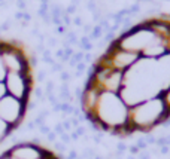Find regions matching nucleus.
Listing matches in <instances>:
<instances>
[{
    "mask_svg": "<svg viewBox=\"0 0 170 159\" xmlns=\"http://www.w3.org/2000/svg\"><path fill=\"white\" fill-rule=\"evenodd\" d=\"M169 116L170 112L164 101L160 95H155L131 106L128 112V125L133 132H148L158 125H163Z\"/></svg>",
    "mask_w": 170,
    "mask_h": 159,
    "instance_id": "2",
    "label": "nucleus"
},
{
    "mask_svg": "<svg viewBox=\"0 0 170 159\" xmlns=\"http://www.w3.org/2000/svg\"><path fill=\"white\" fill-rule=\"evenodd\" d=\"M158 95L161 97V100L164 101V104H166L167 110L170 112V82H169V85H167L166 88H163V91H161Z\"/></svg>",
    "mask_w": 170,
    "mask_h": 159,
    "instance_id": "6",
    "label": "nucleus"
},
{
    "mask_svg": "<svg viewBox=\"0 0 170 159\" xmlns=\"http://www.w3.org/2000/svg\"><path fill=\"white\" fill-rule=\"evenodd\" d=\"M15 20H16V21H21V20H23V12H21V11L15 14Z\"/></svg>",
    "mask_w": 170,
    "mask_h": 159,
    "instance_id": "12",
    "label": "nucleus"
},
{
    "mask_svg": "<svg viewBox=\"0 0 170 159\" xmlns=\"http://www.w3.org/2000/svg\"><path fill=\"white\" fill-rule=\"evenodd\" d=\"M166 55H169L167 42L163 40V39H158L142 52L140 58L142 60H149V61H158L161 58H164Z\"/></svg>",
    "mask_w": 170,
    "mask_h": 159,
    "instance_id": "5",
    "label": "nucleus"
},
{
    "mask_svg": "<svg viewBox=\"0 0 170 159\" xmlns=\"http://www.w3.org/2000/svg\"><path fill=\"white\" fill-rule=\"evenodd\" d=\"M128 150H130V153H131L133 156H134V155H139V152H140L137 146H131V147H128Z\"/></svg>",
    "mask_w": 170,
    "mask_h": 159,
    "instance_id": "11",
    "label": "nucleus"
},
{
    "mask_svg": "<svg viewBox=\"0 0 170 159\" xmlns=\"http://www.w3.org/2000/svg\"><path fill=\"white\" fill-rule=\"evenodd\" d=\"M72 24L78 25V27H82V18H81V16H75V18L72 20Z\"/></svg>",
    "mask_w": 170,
    "mask_h": 159,
    "instance_id": "8",
    "label": "nucleus"
},
{
    "mask_svg": "<svg viewBox=\"0 0 170 159\" xmlns=\"http://www.w3.org/2000/svg\"><path fill=\"white\" fill-rule=\"evenodd\" d=\"M167 49H169V52H170V37L167 39Z\"/></svg>",
    "mask_w": 170,
    "mask_h": 159,
    "instance_id": "14",
    "label": "nucleus"
},
{
    "mask_svg": "<svg viewBox=\"0 0 170 159\" xmlns=\"http://www.w3.org/2000/svg\"><path fill=\"white\" fill-rule=\"evenodd\" d=\"M11 25H12V22H11V20H6L2 25H0V30L2 31H6V30H9L11 28Z\"/></svg>",
    "mask_w": 170,
    "mask_h": 159,
    "instance_id": "7",
    "label": "nucleus"
},
{
    "mask_svg": "<svg viewBox=\"0 0 170 159\" xmlns=\"http://www.w3.org/2000/svg\"><path fill=\"white\" fill-rule=\"evenodd\" d=\"M3 45L5 40H0V52ZM31 89V79L27 72L8 68L0 55V144L23 122L30 104Z\"/></svg>",
    "mask_w": 170,
    "mask_h": 159,
    "instance_id": "1",
    "label": "nucleus"
},
{
    "mask_svg": "<svg viewBox=\"0 0 170 159\" xmlns=\"http://www.w3.org/2000/svg\"><path fill=\"white\" fill-rule=\"evenodd\" d=\"M16 2H27V0H16Z\"/></svg>",
    "mask_w": 170,
    "mask_h": 159,
    "instance_id": "16",
    "label": "nucleus"
},
{
    "mask_svg": "<svg viewBox=\"0 0 170 159\" xmlns=\"http://www.w3.org/2000/svg\"><path fill=\"white\" fill-rule=\"evenodd\" d=\"M169 147H170V146H169Z\"/></svg>",
    "mask_w": 170,
    "mask_h": 159,
    "instance_id": "19",
    "label": "nucleus"
},
{
    "mask_svg": "<svg viewBox=\"0 0 170 159\" xmlns=\"http://www.w3.org/2000/svg\"><path fill=\"white\" fill-rule=\"evenodd\" d=\"M140 55L134 54V52L125 51L122 48H119L115 42H112L107 51L102 55V58L98 60V63L109 67L112 70H118V72L127 73L131 67H134L139 61H140Z\"/></svg>",
    "mask_w": 170,
    "mask_h": 159,
    "instance_id": "3",
    "label": "nucleus"
},
{
    "mask_svg": "<svg viewBox=\"0 0 170 159\" xmlns=\"http://www.w3.org/2000/svg\"><path fill=\"white\" fill-rule=\"evenodd\" d=\"M84 134V128H79L78 129V135H82Z\"/></svg>",
    "mask_w": 170,
    "mask_h": 159,
    "instance_id": "13",
    "label": "nucleus"
},
{
    "mask_svg": "<svg viewBox=\"0 0 170 159\" xmlns=\"http://www.w3.org/2000/svg\"><path fill=\"white\" fill-rule=\"evenodd\" d=\"M0 159H60L55 153L45 149L39 143H20L0 155Z\"/></svg>",
    "mask_w": 170,
    "mask_h": 159,
    "instance_id": "4",
    "label": "nucleus"
},
{
    "mask_svg": "<svg viewBox=\"0 0 170 159\" xmlns=\"http://www.w3.org/2000/svg\"><path fill=\"white\" fill-rule=\"evenodd\" d=\"M5 2H6V0H0V5H3Z\"/></svg>",
    "mask_w": 170,
    "mask_h": 159,
    "instance_id": "15",
    "label": "nucleus"
},
{
    "mask_svg": "<svg viewBox=\"0 0 170 159\" xmlns=\"http://www.w3.org/2000/svg\"><path fill=\"white\" fill-rule=\"evenodd\" d=\"M0 31H2V30H0Z\"/></svg>",
    "mask_w": 170,
    "mask_h": 159,
    "instance_id": "18",
    "label": "nucleus"
},
{
    "mask_svg": "<svg viewBox=\"0 0 170 159\" xmlns=\"http://www.w3.org/2000/svg\"><path fill=\"white\" fill-rule=\"evenodd\" d=\"M16 7H18L21 12H24V11L27 9V2H16Z\"/></svg>",
    "mask_w": 170,
    "mask_h": 159,
    "instance_id": "9",
    "label": "nucleus"
},
{
    "mask_svg": "<svg viewBox=\"0 0 170 159\" xmlns=\"http://www.w3.org/2000/svg\"><path fill=\"white\" fill-rule=\"evenodd\" d=\"M21 21H27V22H30L31 21V15L29 14V12H27V11H24L23 12V20Z\"/></svg>",
    "mask_w": 170,
    "mask_h": 159,
    "instance_id": "10",
    "label": "nucleus"
},
{
    "mask_svg": "<svg viewBox=\"0 0 170 159\" xmlns=\"http://www.w3.org/2000/svg\"><path fill=\"white\" fill-rule=\"evenodd\" d=\"M116 159H121V158H116Z\"/></svg>",
    "mask_w": 170,
    "mask_h": 159,
    "instance_id": "17",
    "label": "nucleus"
}]
</instances>
